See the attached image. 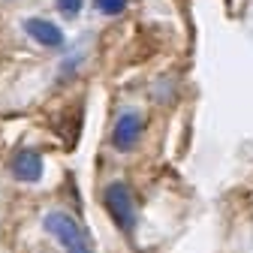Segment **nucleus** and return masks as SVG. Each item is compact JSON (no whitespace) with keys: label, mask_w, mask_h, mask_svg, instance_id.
I'll return each instance as SVG.
<instances>
[{"label":"nucleus","mask_w":253,"mask_h":253,"mask_svg":"<svg viewBox=\"0 0 253 253\" xmlns=\"http://www.w3.org/2000/svg\"><path fill=\"white\" fill-rule=\"evenodd\" d=\"M9 169H12V175H15L18 181L34 184V181H40V178H42V157H40L37 151L24 148V151H18V154L12 157Z\"/></svg>","instance_id":"20e7f679"},{"label":"nucleus","mask_w":253,"mask_h":253,"mask_svg":"<svg viewBox=\"0 0 253 253\" xmlns=\"http://www.w3.org/2000/svg\"><path fill=\"white\" fill-rule=\"evenodd\" d=\"M24 30H27V37H34L40 45L45 48H60L63 45V30L45 18H27L24 21Z\"/></svg>","instance_id":"39448f33"},{"label":"nucleus","mask_w":253,"mask_h":253,"mask_svg":"<svg viewBox=\"0 0 253 253\" xmlns=\"http://www.w3.org/2000/svg\"><path fill=\"white\" fill-rule=\"evenodd\" d=\"M97 9L103 15H121L126 9V0H97Z\"/></svg>","instance_id":"423d86ee"},{"label":"nucleus","mask_w":253,"mask_h":253,"mask_svg":"<svg viewBox=\"0 0 253 253\" xmlns=\"http://www.w3.org/2000/svg\"><path fill=\"white\" fill-rule=\"evenodd\" d=\"M103 205L124 232L136 229V220H139L136 217V202H133V193H130L126 184H109L106 193H103Z\"/></svg>","instance_id":"f03ea898"},{"label":"nucleus","mask_w":253,"mask_h":253,"mask_svg":"<svg viewBox=\"0 0 253 253\" xmlns=\"http://www.w3.org/2000/svg\"><path fill=\"white\" fill-rule=\"evenodd\" d=\"M42 226L57 238V244L67 250V253H93L87 232L79 226V220H73L70 214H63V211H51V214H45Z\"/></svg>","instance_id":"f257e3e1"},{"label":"nucleus","mask_w":253,"mask_h":253,"mask_svg":"<svg viewBox=\"0 0 253 253\" xmlns=\"http://www.w3.org/2000/svg\"><path fill=\"white\" fill-rule=\"evenodd\" d=\"M82 3H84V0H57V9L67 15V18H73V15L82 12Z\"/></svg>","instance_id":"0eeeda50"},{"label":"nucleus","mask_w":253,"mask_h":253,"mask_svg":"<svg viewBox=\"0 0 253 253\" xmlns=\"http://www.w3.org/2000/svg\"><path fill=\"white\" fill-rule=\"evenodd\" d=\"M142 130H145V118L139 112H124L115 124V133H112V142L118 151H133L136 142L142 139Z\"/></svg>","instance_id":"7ed1b4c3"}]
</instances>
